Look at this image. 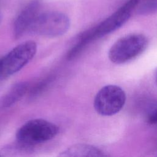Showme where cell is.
Here are the masks:
<instances>
[{"label": "cell", "mask_w": 157, "mask_h": 157, "mask_svg": "<svg viewBox=\"0 0 157 157\" xmlns=\"http://www.w3.org/2000/svg\"><path fill=\"white\" fill-rule=\"evenodd\" d=\"M58 132L59 128L55 124L36 118L28 121L18 129L16 139L21 146L31 147L51 140Z\"/></svg>", "instance_id": "obj_1"}, {"label": "cell", "mask_w": 157, "mask_h": 157, "mask_svg": "<svg viewBox=\"0 0 157 157\" xmlns=\"http://www.w3.org/2000/svg\"><path fill=\"white\" fill-rule=\"evenodd\" d=\"M147 45L148 40L144 35H127L113 44L109 51V58L115 64L125 63L140 55Z\"/></svg>", "instance_id": "obj_2"}, {"label": "cell", "mask_w": 157, "mask_h": 157, "mask_svg": "<svg viewBox=\"0 0 157 157\" xmlns=\"http://www.w3.org/2000/svg\"><path fill=\"white\" fill-rule=\"evenodd\" d=\"M69 27L70 20L66 14L50 11L38 15L29 32L42 36L56 37L64 34Z\"/></svg>", "instance_id": "obj_3"}, {"label": "cell", "mask_w": 157, "mask_h": 157, "mask_svg": "<svg viewBox=\"0 0 157 157\" xmlns=\"http://www.w3.org/2000/svg\"><path fill=\"white\" fill-rule=\"evenodd\" d=\"M37 45L33 40L25 41L14 47L6 55L0 58L4 78L20 71L34 56Z\"/></svg>", "instance_id": "obj_4"}, {"label": "cell", "mask_w": 157, "mask_h": 157, "mask_svg": "<svg viewBox=\"0 0 157 157\" xmlns=\"http://www.w3.org/2000/svg\"><path fill=\"white\" fill-rule=\"evenodd\" d=\"M126 102V94L118 86L109 85L102 87L94 100L96 111L103 116H112L120 112Z\"/></svg>", "instance_id": "obj_5"}, {"label": "cell", "mask_w": 157, "mask_h": 157, "mask_svg": "<svg viewBox=\"0 0 157 157\" xmlns=\"http://www.w3.org/2000/svg\"><path fill=\"white\" fill-rule=\"evenodd\" d=\"M139 0H128L110 16L96 26L90 28L93 40L107 35L122 26L129 18Z\"/></svg>", "instance_id": "obj_6"}, {"label": "cell", "mask_w": 157, "mask_h": 157, "mask_svg": "<svg viewBox=\"0 0 157 157\" xmlns=\"http://www.w3.org/2000/svg\"><path fill=\"white\" fill-rule=\"evenodd\" d=\"M40 4L37 0L28 3L18 14L13 23V36L17 39L22 37L31 28L39 14Z\"/></svg>", "instance_id": "obj_7"}, {"label": "cell", "mask_w": 157, "mask_h": 157, "mask_svg": "<svg viewBox=\"0 0 157 157\" xmlns=\"http://www.w3.org/2000/svg\"><path fill=\"white\" fill-rule=\"evenodd\" d=\"M28 88L29 84L25 82H19L13 85L0 98V108L6 109L15 104L25 96Z\"/></svg>", "instance_id": "obj_8"}, {"label": "cell", "mask_w": 157, "mask_h": 157, "mask_svg": "<svg viewBox=\"0 0 157 157\" xmlns=\"http://www.w3.org/2000/svg\"><path fill=\"white\" fill-rule=\"evenodd\" d=\"M60 156L85 157V156H105L104 152L99 148L93 145L77 144L71 146L59 155Z\"/></svg>", "instance_id": "obj_9"}, {"label": "cell", "mask_w": 157, "mask_h": 157, "mask_svg": "<svg viewBox=\"0 0 157 157\" xmlns=\"http://www.w3.org/2000/svg\"><path fill=\"white\" fill-rule=\"evenodd\" d=\"M138 5L137 12L140 14H148L157 10V0H143Z\"/></svg>", "instance_id": "obj_10"}, {"label": "cell", "mask_w": 157, "mask_h": 157, "mask_svg": "<svg viewBox=\"0 0 157 157\" xmlns=\"http://www.w3.org/2000/svg\"><path fill=\"white\" fill-rule=\"evenodd\" d=\"M148 122L151 124H157V110L153 112V113L149 115L148 118Z\"/></svg>", "instance_id": "obj_11"}, {"label": "cell", "mask_w": 157, "mask_h": 157, "mask_svg": "<svg viewBox=\"0 0 157 157\" xmlns=\"http://www.w3.org/2000/svg\"><path fill=\"white\" fill-rule=\"evenodd\" d=\"M2 79H4V77H3V75H2V72L1 63H0V80H2Z\"/></svg>", "instance_id": "obj_12"}, {"label": "cell", "mask_w": 157, "mask_h": 157, "mask_svg": "<svg viewBox=\"0 0 157 157\" xmlns=\"http://www.w3.org/2000/svg\"><path fill=\"white\" fill-rule=\"evenodd\" d=\"M1 21H2V13H1V12L0 11V25L1 23Z\"/></svg>", "instance_id": "obj_13"}, {"label": "cell", "mask_w": 157, "mask_h": 157, "mask_svg": "<svg viewBox=\"0 0 157 157\" xmlns=\"http://www.w3.org/2000/svg\"><path fill=\"white\" fill-rule=\"evenodd\" d=\"M156 83H157V74H156Z\"/></svg>", "instance_id": "obj_14"}, {"label": "cell", "mask_w": 157, "mask_h": 157, "mask_svg": "<svg viewBox=\"0 0 157 157\" xmlns=\"http://www.w3.org/2000/svg\"><path fill=\"white\" fill-rule=\"evenodd\" d=\"M0 156H1V155H0Z\"/></svg>", "instance_id": "obj_15"}]
</instances>
